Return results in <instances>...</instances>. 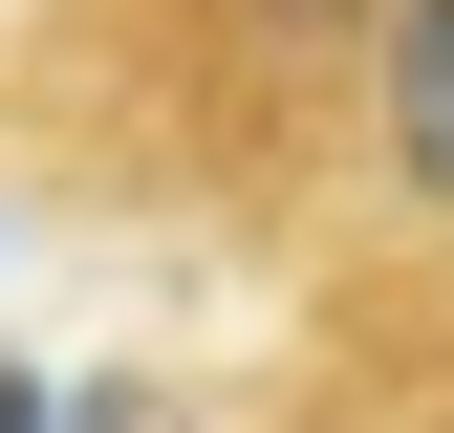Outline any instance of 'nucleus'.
I'll return each mask as SVG.
<instances>
[{"label":"nucleus","instance_id":"1","mask_svg":"<svg viewBox=\"0 0 454 433\" xmlns=\"http://www.w3.org/2000/svg\"><path fill=\"white\" fill-rule=\"evenodd\" d=\"M368 152H389V195L454 216V0H389L368 22Z\"/></svg>","mask_w":454,"mask_h":433},{"label":"nucleus","instance_id":"2","mask_svg":"<svg viewBox=\"0 0 454 433\" xmlns=\"http://www.w3.org/2000/svg\"><path fill=\"white\" fill-rule=\"evenodd\" d=\"M0 433H66V390H22V368H0Z\"/></svg>","mask_w":454,"mask_h":433}]
</instances>
